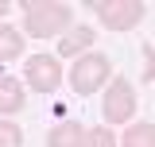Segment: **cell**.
Masks as SVG:
<instances>
[{
  "mask_svg": "<svg viewBox=\"0 0 155 147\" xmlns=\"http://www.w3.org/2000/svg\"><path fill=\"white\" fill-rule=\"evenodd\" d=\"M74 19V8L62 4V0H35V4H23V27L31 39H51L58 31H66Z\"/></svg>",
  "mask_w": 155,
  "mask_h": 147,
  "instance_id": "6da1fadb",
  "label": "cell"
},
{
  "mask_svg": "<svg viewBox=\"0 0 155 147\" xmlns=\"http://www.w3.org/2000/svg\"><path fill=\"white\" fill-rule=\"evenodd\" d=\"M105 81H109V58H105V54L85 51L81 58H74V66H70V89H74L78 97L97 93Z\"/></svg>",
  "mask_w": 155,
  "mask_h": 147,
  "instance_id": "7a4b0ae2",
  "label": "cell"
},
{
  "mask_svg": "<svg viewBox=\"0 0 155 147\" xmlns=\"http://www.w3.org/2000/svg\"><path fill=\"white\" fill-rule=\"evenodd\" d=\"M101 112H105V128L128 124V120L136 116V89H132L128 77H113V81H109V93H105Z\"/></svg>",
  "mask_w": 155,
  "mask_h": 147,
  "instance_id": "3957f363",
  "label": "cell"
},
{
  "mask_svg": "<svg viewBox=\"0 0 155 147\" xmlns=\"http://www.w3.org/2000/svg\"><path fill=\"white\" fill-rule=\"evenodd\" d=\"M23 81H27V89L35 93H54L62 85V66H58L54 54H31L27 58V66H23Z\"/></svg>",
  "mask_w": 155,
  "mask_h": 147,
  "instance_id": "277c9868",
  "label": "cell"
},
{
  "mask_svg": "<svg viewBox=\"0 0 155 147\" xmlns=\"http://www.w3.org/2000/svg\"><path fill=\"white\" fill-rule=\"evenodd\" d=\"M143 4L140 0H109V4H97V16L109 31H132L136 23L143 19Z\"/></svg>",
  "mask_w": 155,
  "mask_h": 147,
  "instance_id": "5b68a950",
  "label": "cell"
},
{
  "mask_svg": "<svg viewBox=\"0 0 155 147\" xmlns=\"http://www.w3.org/2000/svg\"><path fill=\"white\" fill-rule=\"evenodd\" d=\"M85 143V128L78 120H62L47 132V147H81Z\"/></svg>",
  "mask_w": 155,
  "mask_h": 147,
  "instance_id": "8992f818",
  "label": "cell"
},
{
  "mask_svg": "<svg viewBox=\"0 0 155 147\" xmlns=\"http://www.w3.org/2000/svg\"><path fill=\"white\" fill-rule=\"evenodd\" d=\"M89 43H93V27H85V23H81V27H74L70 35L58 43V54H66V58H81L85 51H89Z\"/></svg>",
  "mask_w": 155,
  "mask_h": 147,
  "instance_id": "52a82bcc",
  "label": "cell"
},
{
  "mask_svg": "<svg viewBox=\"0 0 155 147\" xmlns=\"http://www.w3.org/2000/svg\"><path fill=\"white\" fill-rule=\"evenodd\" d=\"M23 97H27L23 81L0 77V116H4V112H19V109H23Z\"/></svg>",
  "mask_w": 155,
  "mask_h": 147,
  "instance_id": "ba28073f",
  "label": "cell"
},
{
  "mask_svg": "<svg viewBox=\"0 0 155 147\" xmlns=\"http://www.w3.org/2000/svg\"><path fill=\"white\" fill-rule=\"evenodd\" d=\"M19 54H23V35H19L16 27L0 23V62H8V58H19Z\"/></svg>",
  "mask_w": 155,
  "mask_h": 147,
  "instance_id": "9c48e42d",
  "label": "cell"
},
{
  "mask_svg": "<svg viewBox=\"0 0 155 147\" xmlns=\"http://www.w3.org/2000/svg\"><path fill=\"white\" fill-rule=\"evenodd\" d=\"M124 147H155V128L151 124H132L124 132Z\"/></svg>",
  "mask_w": 155,
  "mask_h": 147,
  "instance_id": "30bf717a",
  "label": "cell"
},
{
  "mask_svg": "<svg viewBox=\"0 0 155 147\" xmlns=\"http://www.w3.org/2000/svg\"><path fill=\"white\" fill-rule=\"evenodd\" d=\"M81 147H116V136H113V128H85V143Z\"/></svg>",
  "mask_w": 155,
  "mask_h": 147,
  "instance_id": "8fae6325",
  "label": "cell"
},
{
  "mask_svg": "<svg viewBox=\"0 0 155 147\" xmlns=\"http://www.w3.org/2000/svg\"><path fill=\"white\" fill-rule=\"evenodd\" d=\"M0 147H23V132L12 120H0Z\"/></svg>",
  "mask_w": 155,
  "mask_h": 147,
  "instance_id": "7c38bea8",
  "label": "cell"
},
{
  "mask_svg": "<svg viewBox=\"0 0 155 147\" xmlns=\"http://www.w3.org/2000/svg\"><path fill=\"white\" fill-rule=\"evenodd\" d=\"M8 8H12V4H4V0H0V16H4V12H8Z\"/></svg>",
  "mask_w": 155,
  "mask_h": 147,
  "instance_id": "4fadbf2b",
  "label": "cell"
}]
</instances>
